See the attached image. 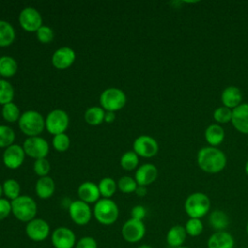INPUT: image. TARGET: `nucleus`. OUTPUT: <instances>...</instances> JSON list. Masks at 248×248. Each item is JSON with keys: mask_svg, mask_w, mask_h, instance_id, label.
Wrapping results in <instances>:
<instances>
[{"mask_svg": "<svg viewBox=\"0 0 248 248\" xmlns=\"http://www.w3.org/2000/svg\"><path fill=\"white\" fill-rule=\"evenodd\" d=\"M197 164L202 171L215 174L226 168L227 156L218 147L203 146L197 153Z\"/></svg>", "mask_w": 248, "mask_h": 248, "instance_id": "f257e3e1", "label": "nucleus"}, {"mask_svg": "<svg viewBox=\"0 0 248 248\" xmlns=\"http://www.w3.org/2000/svg\"><path fill=\"white\" fill-rule=\"evenodd\" d=\"M17 124L19 130L22 134L27 136V138L40 136L46 129L45 118L39 111L33 109L22 112Z\"/></svg>", "mask_w": 248, "mask_h": 248, "instance_id": "f03ea898", "label": "nucleus"}, {"mask_svg": "<svg viewBox=\"0 0 248 248\" xmlns=\"http://www.w3.org/2000/svg\"><path fill=\"white\" fill-rule=\"evenodd\" d=\"M211 202L209 197L202 192L190 194L184 202V210L189 218L201 219L204 217L210 209Z\"/></svg>", "mask_w": 248, "mask_h": 248, "instance_id": "7ed1b4c3", "label": "nucleus"}, {"mask_svg": "<svg viewBox=\"0 0 248 248\" xmlns=\"http://www.w3.org/2000/svg\"><path fill=\"white\" fill-rule=\"evenodd\" d=\"M11 203L12 213L18 221L28 223L36 218L38 207L35 200L32 197L20 195L18 198L11 201Z\"/></svg>", "mask_w": 248, "mask_h": 248, "instance_id": "20e7f679", "label": "nucleus"}, {"mask_svg": "<svg viewBox=\"0 0 248 248\" xmlns=\"http://www.w3.org/2000/svg\"><path fill=\"white\" fill-rule=\"evenodd\" d=\"M93 215L100 224L109 226L117 221L119 208L116 202L111 199L102 198L94 204Z\"/></svg>", "mask_w": 248, "mask_h": 248, "instance_id": "39448f33", "label": "nucleus"}, {"mask_svg": "<svg viewBox=\"0 0 248 248\" xmlns=\"http://www.w3.org/2000/svg\"><path fill=\"white\" fill-rule=\"evenodd\" d=\"M99 101L100 107L105 111L116 112L125 107L127 103V96L120 88L108 87L101 93Z\"/></svg>", "mask_w": 248, "mask_h": 248, "instance_id": "423d86ee", "label": "nucleus"}, {"mask_svg": "<svg viewBox=\"0 0 248 248\" xmlns=\"http://www.w3.org/2000/svg\"><path fill=\"white\" fill-rule=\"evenodd\" d=\"M46 131L55 136L65 133L70 124L68 113L61 108H54L50 110L45 118Z\"/></svg>", "mask_w": 248, "mask_h": 248, "instance_id": "0eeeda50", "label": "nucleus"}, {"mask_svg": "<svg viewBox=\"0 0 248 248\" xmlns=\"http://www.w3.org/2000/svg\"><path fill=\"white\" fill-rule=\"evenodd\" d=\"M22 147L26 156L34 160L46 158L49 152V144L47 140L41 136L27 138L23 141Z\"/></svg>", "mask_w": 248, "mask_h": 248, "instance_id": "6e6552de", "label": "nucleus"}, {"mask_svg": "<svg viewBox=\"0 0 248 248\" xmlns=\"http://www.w3.org/2000/svg\"><path fill=\"white\" fill-rule=\"evenodd\" d=\"M18 22L24 31L36 33L43 25V17L37 9L33 7H25L18 15Z\"/></svg>", "mask_w": 248, "mask_h": 248, "instance_id": "1a4fd4ad", "label": "nucleus"}, {"mask_svg": "<svg viewBox=\"0 0 248 248\" xmlns=\"http://www.w3.org/2000/svg\"><path fill=\"white\" fill-rule=\"evenodd\" d=\"M133 151L142 158H152L157 155L159 151V144L157 140L148 135H141L135 139L133 142Z\"/></svg>", "mask_w": 248, "mask_h": 248, "instance_id": "9d476101", "label": "nucleus"}, {"mask_svg": "<svg viewBox=\"0 0 248 248\" xmlns=\"http://www.w3.org/2000/svg\"><path fill=\"white\" fill-rule=\"evenodd\" d=\"M68 210L71 220L78 226L87 225L90 222L93 214L89 204L80 200L71 202L70 205L68 206Z\"/></svg>", "mask_w": 248, "mask_h": 248, "instance_id": "9b49d317", "label": "nucleus"}, {"mask_svg": "<svg viewBox=\"0 0 248 248\" xmlns=\"http://www.w3.org/2000/svg\"><path fill=\"white\" fill-rule=\"evenodd\" d=\"M145 225L143 221L130 218L127 220L121 229L123 238L129 243H137L145 235Z\"/></svg>", "mask_w": 248, "mask_h": 248, "instance_id": "f8f14e48", "label": "nucleus"}, {"mask_svg": "<svg viewBox=\"0 0 248 248\" xmlns=\"http://www.w3.org/2000/svg\"><path fill=\"white\" fill-rule=\"evenodd\" d=\"M26 235L33 241L46 240L50 233V227L48 223L42 218H34L26 223L25 227Z\"/></svg>", "mask_w": 248, "mask_h": 248, "instance_id": "ddd939ff", "label": "nucleus"}, {"mask_svg": "<svg viewBox=\"0 0 248 248\" xmlns=\"http://www.w3.org/2000/svg\"><path fill=\"white\" fill-rule=\"evenodd\" d=\"M25 156L26 154L22 145L14 143L4 149L2 160L6 168L10 170H16L23 164Z\"/></svg>", "mask_w": 248, "mask_h": 248, "instance_id": "4468645a", "label": "nucleus"}, {"mask_svg": "<svg viewBox=\"0 0 248 248\" xmlns=\"http://www.w3.org/2000/svg\"><path fill=\"white\" fill-rule=\"evenodd\" d=\"M51 242L54 248H74L76 234L68 227H58L51 233Z\"/></svg>", "mask_w": 248, "mask_h": 248, "instance_id": "2eb2a0df", "label": "nucleus"}, {"mask_svg": "<svg viewBox=\"0 0 248 248\" xmlns=\"http://www.w3.org/2000/svg\"><path fill=\"white\" fill-rule=\"evenodd\" d=\"M76 60V52L70 46H61L57 48L51 56V64L57 70H66L70 68Z\"/></svg>", "mask_w": 248, "mask_h": 248, "instance_id": "dca6fc26", "label": "nucleus"}, {"mask_svg": "<svg viewBox=\"0 0 248 248\" xmlns=\"http://www.w3.org/2000/svg\"><path fill=\"white\" fill-rule=\"evenodd\" d=\"M231 123L237 132L248 135V103H241L232 109Z\"/></svg>", "mask_w": 248, "mask_h": 248, "instance_id": "f3484780", "label": "nucleus"}, {"mask_svg": "<svg viewBox=\"0 0 248 248\" xmlns=\"http://www.w3.org/2000/svg\"><path fill=\"white\" fill-rule=\"evenodd\" d=\"M158 177V169L151 163L140 165L135 172V180L140 186H148Z\"/></svg>", "mask_w": 248, "mask_h": 248, "instance_id": "a211bd4d", "label": "nucleus"}, {"mask_svg": "<svg viewBox=\"0 0 248 248\" xmlns=\"http://www.w3.org/2000/svg\"><path fill=\"white\" fill-rule=\"evenodd\" d=\"M78 200L90 204L96 203L101 197L98 184L92 181L82 182L78 188Z\"/></svg>", "mask_w": 248, "mask_h": 248, "instance_id": "6ab92c4d", "label": "nucleus"}, {"mask_svg": "<svg viewBox=\"0 0 248 248\" xmlns=\"http://www.w3.org/2000/svg\"><path fill=\"white\" fill-rule=\"evenodd\" d=\"M207 248H234V238L227 231L214 232L207 239Z\"/></svg>", "mask_w": 248, "mask_h": 248, "instance_id": "aec40b11", "label": "nucleus"}, {"mask_svg": "<svg viewBox=\"0 0 248 248\" xmlns=\"http://www.w3.org/2000/svg\"><path fill=\"white\" fill-rule=\"evenodd\" d=\"M242 101V93L241 90L234 86L230 85L223 89L221 93V103L222 106L227 107L231 109L238 107Z\"/></svg>", "mask_w": 248, "mask_h": 248, "instance_id": "412c9836", "label": "nucleus"}, {"mask_svg": "<svg viewBox=\"0 0 248 248\" xmlns=\"http://www.w3.org/2000/svg\"><path fill=\"white\" fill-rule=\"evenodd\" d=\"M36 195L42 199L46 200L53 196L55 192V182L50 176L39 177L35 184Z\"/></svg>", "mask_w": 248, "mask_h": 248, "instance_id": "4be33fe9", "label": "nucleus"}, {"mask_svg": "<svg viewBox=\"0 0 248 248\" xmlns=\"http://www.w3.org/2000/svg\"><path fill=\"white\" fill-rule=\"evenodd\" d=\"M225 136L224 128L217 123L208 125L204 130V139L209 146L217 147L220 145L224 141Z\"/></svg>", "mask_w": 248, "mask_h": 248, "instance_id": "5701e85b", "label": "nucleus"}, {"mask_svg": "<svg viewBox=\"0 0 248 248\" xmlns=\"http://www.w3.org/2000/svg\"><path fill=\"white\" fill-rule=\"evenodd\" d=\"M187 237V233L185 231L184 226L181 225H174L167 232L166 240L169 246L172 248L183 246Z\"/></svg>", "mask_w": 248, "mask_h": 248, "instance_id": "b1692460", "label": "nucleus"}, {"mask_svg": "<svg viewBox=\"0 0 248 248\" xmlns=\"http://www.w3.org/2000/svg\"><path fill=\"white\" fill-rule=\"evenodd\" d=\"M208 223L215 232L226 231L230 225V218L225 211L221 209H215L209 213Z\"/></svg>", "mask_w": 248, "mask_h": 248, "instance_id": "393cba45", "label": "nucleus"}, {"mask_svg": "<svg viewBox=\"0 0 248 248\" xmlns=\"http://www.w3.org/2000/svg\"><path fill=\"white\" fill-rule=\"evenodd\" d=\"M16 34L14 26L6 20L0 19V47L11 46L16 40Z\"/></svg>", "mask_w": 248, "mask_h": 248, "instance_id": "a878e982", "label": "nucleus"}, {"mask_svg": "<svg viewBox=\"0 0 248 248\" xmlns=\"http://www.w3.org/2000/svg\"><path fill=\"white\" fill-rule=\"evenodd\" d=\"M18 70V64L16 60L9 55L0 56V77L12 78Z\"/></svg>", "mask_w": 248, "mask_h": 248, "instance_id": "bb28decb", "label": "nucleus"}, {"mask_svg": "<svg viewBox=\"0 0 248 248\" xmlns=\"http://www.w3.org/2000/svg\"><path fill=\"white\" fill-rule=\"evenodd\" d=\"M106 111L100 106H92L86 108L84 120L90 126H98L104 122Z\"/></svg>", "mask_w": 248, "mask_h": 248, "instance_id": "cd10ccee", "label": "nucleus"}, {"mask_svg": "<svg viewBox=\"0 0 248 248\" xmlns=\"http://www.w3.org/2000/svg\"><path fill=\"white\" fill-rule=\"evenodd\" d=\"M3 188V195L6 199L10 201H14L15 199L20 196V184L17 180L14 178H8L2 183Z\"/></svg>", "mask_w": 248, "mask_h": 248, "instance_id": "c85d7f7f", "label": "nucleus"}, {"mask_svg": "<svg viewBox=\"0 0 248 248\" xmlns=\"http://www.w3.org/2000/svg\"><path fill=\"white\" fill-rule=\"evenodd\" d=\"M101 197L110 199L117 190V182L111 177H103L98 183Z\"/></svg>", "mask_w": 248, "mask_h": 248, "instance_id": "c756f323", "label": "nucleus"}, {"mask_svg": "<svg viewBox=\"0 0 248 248\" xmlns=\"http://www.w3.org/2000/svg\"><path fill=\"white\" fill-rule=\"evenodd\" d=\"M1 115H2V118L6 122L14 123V122L18 121L21 113H20V109H19L18 106L16 104H15L14 102H11L9 104L2 106Z\"/></svg>", "mask_w": 248, "mask_h": 248, "instance_id": "7c9ffc66", "label": "nucleus"}, {"mask_svg": "<svg viewBox=\"0 0 248 248\" xmlns=\"http://www.w3.org/2000/svg\"><path fill=\"white\" fill-rule=\"evenodd\" d=\"M15 98V89L10 81L0 78V105L4 106L13 102Z\"/></svg>", "mask_w": 248, "mask_h": 248, "instance_id": "2f4dec72", "label": "nucleus"}, {"mask_svg": "<svg viewBox=\"0 0 248 248\" xmlns=\"http://www.w3.org/2000/svg\"><path fill=\"white\" fill-rule=\"evenodd\" d=\"M139 156L133 150L124 152L120 157V166L125 170H134L139 166Z\"/></svg>", "mask_w": 248, "mask_h": 248, "instance_id": "473e14b6", "label": "nucleus"}, {"mask_svg": "<svg viewBox=\"0 0 248 248\" xmlns=\"http://www.w3.org/2000/svg\"><path fill=\"white\" fill-rule=\"evenodd\" d=\"M15 140V131L8 125H0V148L9 147L14 144Z\"/></svg>", "mask_w": 248, "mask_h": 248, "instance_id": "72a5a7b5", "label": "nucleus"}, {"mask_svg": "<svg viewBox=\"0 0 248 248\" xmlns=\"http://www.w3.org/2000/svg\"><path fill=\"white\" fill-rule=\"evenodd\" d=\"M232 113V109L224 106H220L214 109L212 116L215 122L221 125V124H227L231 122Z\"/></svg>", "mask_w": 248, "mask_h": 248, "instance_id": "f704fd0d", "label": "nucleus"}, {"mask_svg": "<svg viewBox=\"0 0 248 248\" xmlns=\"http://www.w3.org/2000/svg\"><path fill=\"white\" fill-rule=\"evenodd\" d=\"M185 231L187 235L192 237L199 236L203 231V224L201 219L197 218H189L188 221L185 223Z\"/></svg>", "mask_w": 248, "mask_h": 248, "instance_id": "c9c22d12", "label": "nucleus"}, {"mask_svg": "<svg viewBox=\"0 0 248 248\" xmlns=\"http://www.w3.org/2000/svg\"><path fill=\"white\" fill-rule=\"evenodd\" d=\"M137 187H138V184L135 178L128 175H124L120 177L117 181V189L124 194L135 193Z\"/></svg>", "mask_w": 248, "mask_h": 248, "instance_id": "e433bc0d", "label": "nucleus"}, {"mask_svg": "<svg viewBox=\"0 0 248 248\" xmlns=\"http://www.w3.org/2000/svg\"><path fill=\"white\" fill-rule=\"evenodd\" d=\"M51 144H52V147L56 151L65 152L69 149L70 144H71V140H70L69 136L66 133H62V134H58V135L53 136Z\"/></svg>", "mask_w": 248, "mask_h": 248, "instance_id": "4c0bfd02", "label": "nucleus"}, {"mask_svg": "<svg viewBox=\"0 0 248 248\" xmlns=\"http://www.w3.org/2000/svg\"><path fill=\"white\" fill-rule=\"evenodd\" d=\"M50 169H51L50 163L46 158L35 160L33 164V170L39 177L47 176L50 171Z\"/></svg>", "mask_w": 248, "mask_h": 248, "instance_id": "58836bf2", "label": "nucleus"}, {"mask_svg": "<svg viewBox=\"0 0 248 248\" xmlns=\"http://www.w3.org/2000/svg\"><path fill=\"white\" fill-rule=\"evenodd\" d=\"M36 37L38 41L42 44H49L54 39V32L52 28L47 25H42L36 32Z\"/></svg>", "mask_w": 248, "mask_h": 248, "instance_id": "ea45409f", "label": "nucleus"}, {"mask_svg": "<svg viewBox=\"0 0 248 248\" xmlns=\"http://www.w3.org/2000/svg\"><path fill=\"white\" fill-rule=\"evenodd\" d=\"M12 213L11 201L6 198H0V221L6 219Z\"/></svg>", "mask_w": 248, "mask_h": 248, "instance_id": "a19ab883", "label": "nucleus"}, {"mask_svg": "<svg viewBox=\"0 0 248 248\" xmlns=\"http://www.w3.org/2000/svg\"><path fill=\"white\" fill-rule=\"evenodd\" d=\"M75 248H98V243L92 236H83L76 243Z\"/></svg>", "mask_w": 248, "mask_h": 248, "instance_id": "79ce46f5", "label": "nucleus"}, {"mask_svg": "<svg viewBox=\"0 0 248 248\" xmlns=\"http://www.w3.org/2000/svg\"><path fill=\"white\" fill-rule=\"evenodd\" d=\"M146 216V209L143 205H135L131 210V218L142 221Z\"/></svg>", "mask_w": 248, "mask_h": 248, "instance_id": "37998d69", "label": "nucleus"}, {"mask_svg": "<svg viewBox=\"0 0 248 248\" xmlns=\"http://www.w3.org/2000/svg\"><path fill=\"white\" fill-rule=\"evenodd\" d=\"M115 120V112L112 111H106L105 113V118H104V122L109 124L112 123Z\"/></svg>", "mask_w": 248, "mask_h": 248, "instance_id": "c03bdc74", "label": "nucleus"}, {"mask_svg": "<svg viewBox=\"0 0 248 248\" xmlns=\"http://www.w3.org/2000/svg\"><path fill=\"white\" fill-rule=\"evenodd\" d=\"M135 193H136V195H137L138 197H144V196H146V194H147V188H146L145 186H140V185H138V187H137Z\"/></svg>", "mask_w": 248, "mask_h": 248, "instance_id": "a18cd8bd", "label": "nucleus"}, {"mask_svg": "<svg viewBox=\"0 0 248 248\" xmlns=\"http://www.w3.org/2000/svg\"><path fill=\"white\" fill-rule=\"evenodd\" d=\"M244 171H245L246 175L248 176V160L246 161V163H245V165H244Z\"/></svg>", "mask_w": 248, "mask_h": 248, "instance_id": "49530a36", "label": "nucleus"}, {"mask_svg": "<svg viewBox=\"0 0 248 248\" xmlns=\"http://www.w3.org/2000/svg\"><path fill=\"white\" fill-rule=\"evenodd\" d=\"M138 248H153V247L148 244H142V245H140Z\"/></svg>", "mask_w": 248, "mask_h": 248, "instance_id": "de8ad7c7", "label": "nucleus"}, {"mask_svg": "<svg viewBox=\"0 0 248 248\" xmlns=\"http://www.w3.org/2000/svg\"><path fill=\"white\" fill-rule=\"evenodd\" d=\"M3 195V188H2V184L0 183V198H2Z\"/></svg>", "mask_w": 248, "mask_h": 248, "instance_id": "09e8293b", "label": "nucleus"}, {"mask_svg": "<svg viewBox=\"0 0 248 248\" xmlns=\"http://www.w3.org/2000/svg\"><path fill=\"white\" fill-rule=\"evenodd\" d=\"M245 231H246V233H247V235H248V221H247V223H246V227H245Z\"/></svg>", "mask_w": 248, "mask_h": 248, "instance_id": "8fccbe9b", "label": "nucleus"}, {"mask_svg": "<svg viewBox=\"0 0 248 248\" xmlns=\"http://www.w3.org/2000/svg\"><path fill=\"white\" fill-rule=\"evenodd\" d=\"M176 248H189V247H187V246H180V247H176Z\"/></svg>", "mask_w": 248, "mask_h": 248, "instance_id": "3c124183", "label": "nucleus"}]
</instances>
